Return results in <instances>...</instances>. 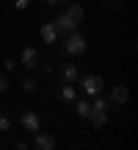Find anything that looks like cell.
Wrapping results in <instances>:
<instances>
[{"instance_id": "6da1fadb", "label": "cell", "mask_w": 138, "mask_h": 150, "mask_svg": "<svg viewBox=\"0 0 138 150\" xmlns=\"http://www.w3.org/2000/svg\"><path fill=\"white\" fill-rule=\"evenodd\" d=\"M86 50H89V42H86L83 33H77V31L66 33V39H64V53L66 56H83Z\"/></svg>"}, {"instance_id": "7a4b0ae2", "label": "cell", "mask_w": 138, "mask_h": 150, "mask_svg": "<svg viewBox=\"0 0 138 150\" xmlns=\"http://www.w3.org/2000/svg\"><path fill=\"white\" fill-rule=\"evenodd\" d=\"M102 89H105V81H102V75H80V92H83L86 97H94V95H102Z\"/></svg>"}, {"instance_id": "3957f363", "label": "cell", "mask_w": 138, "mask_h": 150, "mask_svg": "<svg viewBox=\"0 0 138 150\" xmlns=\"http://www.w3.org/2000/svg\"><path fill=\"white\" fill-rule=\"evenodd\" d=\"M53 22H55V28H58V33H72V31H77V25H80V22L72 20L66 11H64V14H58Z\"/></svg>"}, {"instance_id": "277c9868", "label": "cell", "mask_w": 138, "mask_h": 150, "mask_svg": "<svg viewBox=\"0 0 138 150\" xmlns=\"http://www.w3.org/2000/svg\"><path fill=\"white\" fill-rule=\"evenodd\" d=\"M39 36H42L44 45H55L61 33H58V28H55V22H44V25L39 28Z\"/></svg>"}, {"instance_id": "5b68a950", "label": "cell", "mask_w": 138, "mask_h": 150, "mask_svg": "<svg viewBox=\"0 0 138 150\" xmlns=\"http://www.w3.org/2000/svg\"><path fill=\"white\" fill-rule=\"evenodd\" d=\"M22 128H25L28 134L42 131V117H39L36 111H25V114H22Z\"/></svg>"}, {"instance_id": "8992f818", "label": "cell", "mask_w": 138, "mask_h": 150, "mask_svg": "<svg viewBox=\"0 0 138 150\" xmlns=\"http://www.w3.org/2000/svg\"><path fill=\"white\" fill-rule=\"evenodd\" d=\"M33 147H39V150H53L55 147V136L36 131V134H33Z\"/></svg>"}, {"instance_id": "52a82bcc", "label": "cell", "mask_w": 138, "mask_h": 150, "mask_svg": "<svg viewBox=\"0 0 138 150\" xmlns=\"http://www.w3.org/2000/svg\"><path fill=\"white\" fill-rule=\"evenodd\" d=\"M108 100H111V103H116V106H122V103H127V100H130V89H127V86H122V83H119V86H113Z\"/></svg>"}, {"instance_id": "ba28073f", "label": "cell", "mask_w": 138, "mask_h": 150, "mask_svg": "<svg viewBox=\"0 0 138 150\" xmlns=\"http://www.w3.org/2000/svg\"><path fill=\"white\" fill-rule=\"evenodd\" d=\"M61 78H64V83H75V81L80 78V70H77V64H75V61L64 64V67H61Z\"/></svg>"}, {"instance_id": "9c48e42d", "label": "cell", "mask_w": 138, "mask_h": 150, "mask_svg": "<svg viewBox=\"0 0 138 150\" xmlns=\"http://www.w3.org/2000/svg\"><path fill=\"white\" fill-rule=\"evenodd\" d=\"M72 103H75V114H77L80 120H89V114H91V103L86 100V97H80V100L75 97Z\"/></svg>"}, {"instance_id": "30bf717a", "label": "cell", "mask_w": 138, "mask_h": 150, "mask_svg": "<svg viewBox=\"0 0 138 150\" xmlns=\"http://www.w3.org/2000/svg\"><path fill=\"white\" fill-rule=\"evenodd\" d=\"M36 50L33 47H25L22 50V67H25V70H33V67H36Z\"/></svg>"}, {"instance_id": "8fae6325", "label": "cell", "mask_w": 138, "mask_h": 150, "mask_svg": "<svg viewBox=\"0 0 138 150\" xmlns=\"http://www.w3.org/2000/svg\"><path fill=\"white\" fill-rule=\"evenodd\" d=\"M58 97H61V100H64V103H72L75 97H77V89H75L72 83H64V86H61V89H58Z\"/></svg>"}, {"instance_id": "7c38bea8", "label": "cell", "mask_w": 138, "mask_h": 150, "mask_svg": "<svg viewBox=\"0 0 138 150\" xmlns=\"http://www.w3.org/2000/svg\"><path fill=\"white\" fill-rule=\"evenodd\" d=\"M66 14L72 17V20H77V22H83V17H86V11H83V6H80V3H75V0H72V3H69V8H66Z\"/></svg>"}, {"instance_id": "4fadbf2b", "label": "cell", "mask_w": 138, "mask_h": 150, "mask_svg": "<svg viewBox=\"0 0 138 150\" xmlns=\"http://www.w3.org/2000/svg\"><path fill=\"white\" fill-rule=\"evenodd\" d=\"M36 78H25V81H22V89H25V92H36Z\"/></svg>"}, {"instance_id": "5bb4252c", "label": "cell", "mask_w": 138, "mask_h": 150, "mask_svg": "<svg viewBox=\"0 0 138 150\" xmlns=\"http://www.w3.org/2000/svg\"><path fill=\"white\" fill-rule=\"evenodd\" d=\"M0 131H11V117L8 114H0Z\"/></svg>"}, {"instance_id": "9a60e30c", "label": "cell", "mask_w": 138, "mask_h": 150, "mask_svg": "<svg viewBox=\"0 0 138 150\" xmlns=\"http://www.w3.org/2000/svg\"><path fill=\"white\" fill-rule=\"evenodd\" d=\"M33 3V0H14V6H17V8H20V11H25L28 8V6H31Z\"/></svg>"}, {"instance_id": "2e32d148", "label": "cell", "mask_w": 138, "mask_h": 150, "mask_svg": "<svg viewBox=\"0 0 138 150\" xmlns=\"http://www.w3.org/2000/svg\"><path fill=\"white\" fill-rule=\"evenodd\" d=\"M3 67H6V70H14V67H17V61L11 59V56H6V59H3Z\"/></svg>"}, {"instance_id": "e0dca14e", "label": "cell", "mask_w": 138, "mask_h": 150, "mask_svg": "<svg viewBox=\"0 0 138 150\" xmlns=\"http://www.w3.org/2000/svg\"><path fill=\"white\" fill-rule=\"evenodd\" d=\"M105 8H111V11H119V0H105Z\"/></svg>"}, {"instance_id": "ac0fdd59", "label": "cell", "mask_w": 138, "mask_h": 150, "mask_svg": "<svg viewBox=\"0 0 138 150\" xmlns=\"http://www.w3.org/2000/svg\"><path fill=\"white\" fill-rule=\"evenodd\" d=\"M0 92H8V78L6 75H0Z\"/></svg>"}, {"instance_id": "d6986e66", "label": "cell", "mask_w": 138, "mask_h": 150, "mask_svg": "<svg viewBox=\"0 0 138 150\" xmlns=\"http://www.w3.org/2000/svg\"><path fill=\"white\" fill-rule=\"evenodd\" d=\"M44 3H47V6H55V3H58V0H44Z\"/></svg>"}, {"instance_id": "ffe728a7", "label": "cell", "mask_w": 138, "mask_h": 150, "mask_svg": "<svg viewBox=\"0 0 138 150\" xmlns=\"http://www.w3.org/2000/svg\"><path fill=\"white\" fill-rule=\"evenodd\" d=\"M66 3H72V0H66Z\"/></svg>"}]
</instances>
